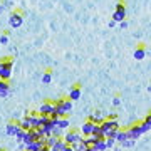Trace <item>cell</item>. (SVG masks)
<instances>
[{"label": "cell", "instance_id": "6da1fadb", "mask_svg": "<svg viewBox=\"0 0 151 151\" xmlns=\"http://www.w3.org/2000/svg\"><path fill=\"white\" fill-rule=\"evenodd\" d=\"M54 104H55V111L50 118H67V114L72 111V101H70L69 97L67 99H62V97L55 99Z\"/></svg>", "mask_w": 151, "mask_h": 151}, {"label": "cell", "instance_id": "7a4b0ae2", "mask_svg": "<svg viewBox=\"0 0 151 151\" xmlns=\"http://www.w3.org/2000/svg\"><path fill=\"white\" fill-rule=\"evenodd\" d=\"M101 129H103L104 138H116L118 131L121 129V126L116 119H104L101 123Z\"/></svg>", "mask_w": 151, "mask_h": 151}, {"label": "cell", "instance_id": "3957f363", "mask_svg": "<svg viewBox=\"0 0 151 151\" xmlns=\"http://www.w3.org/2000/svg\"><path fill=\"white\" fill-rule=\"evenodd\" d=\"M12 65H14V59L10 55L2 57V60H0V79L2 81L9 82V79L12 77Z\"/></svg>", "mask_w": 151, "mask_h": 151}, {"label": "cell", "instance_id": "277c9868", "mask_svg": "<svg viewBox=\"0 0 151 151\" xmlns=\"http://www.w3.org/2000/svg\"><path fill=\"white\" fill-rule=\"evenodd\" d=\"M151 129V126L148 123H145V121H143V123H136V124H133V126H131V128H128V136H129V139H138V138H139L141 134H145V133H148V131Z\"/></svg>", "mask_w": 151, "mask_h": 151}, {"label": "cell", "instance_id": "5b68a950", "mask_svg": "<svg viewBox=\"0 0 151 151\" xmlns=\"http://www.w3.org/2000/svg\"><path fill=\"white\" fill-rule=\"evenodd\" d=\"M62 139L65 141V145H67V146H74V145H77V143H81V141L84 139V136H82L81 131H76V129H70L69 131V129H67Z\"/></svg>", "mask_w": 151, "mask_h": 151}, {"label": "cell", "instance_id": "8992f818", "mask_svg": "<svg viewBox=\"0 0 151 151\" xmlns=\"http://www.w3.org/2000/svg\"><path fill=\"white\" fill-rule=\"evenodd\" d=\"M126 19V5L123 0H119L116 4V10L113 12V22H123Z\"/></svg>", "mask_w": 151, "mask_h": 151}, {"label": "cell", "instance_id": "52a82bcc", "mask_svg": "<svg viewBox=\"0 0 151 151\" xmlns=\"http://www.w3.org/2000/svg\"><path fill=\"white\" fill-rule=\"evenodd\" d=\"M9 24H10L12 29H19L24 24V14L20 10H14L10 14V19H9Z\"/></svg>", "mask_w": 151, "mask_h": 151}, {"label": "cell", "instance_id": "ba28073f", "mask_svg": "<svg viewBox=\"0 0 151 151\" xmlns=\"http://www.w3.org/2000/svg\"><path fill=\"white\" fill-rule=\"evenodd\" d=\"M55 111V104L54 101H45V103L40 104V108H39V114H44V116H52Z\"/></svg>", "mask_w": 151, "mask_h": 151}, {"label": "cell", "instance_id": "9c48e42d", "mask_svg": "<svg viewBox=\"0 0 151 151\" xmlns=\"http://www.w3.org/2000/svg\"><path fill=\"white\" fill-rule=\"evenodd\" d=\"M42 148H45V138L37 139V141H32V143H29V145L24 146L25 151H40Z\"/></svg>", "mask_w": 151, "mask_h": 151}, {"label": "cell", "instance_id": "30bf717a", "mask_svg": "<svg viewBox=\"0 0 151 151\" xmlns=\"http://www.w3.org/2000/svg\"><path fill=\"white\" fill-rule=\"evenodd\" d=\"M37 139H42V138H39L37 129H30V131H27V134H25V138H24V143H22V145L25 146V145L32 143V141H37Z\"/></svg>", "mask_w": 151, "mask_h": 151}, {"label": "cell", "instance_id": "8fae6325", "mask_svg": "<svg viewBox=\"0 0 151 151\" xmlns=\"http://www.w3.org/2000/svg\"><path fill=\"white\" fill-rule=\"evenodd\" d=\"M92 129H94V123H91L89 119H87L86 123L81 126V133L84 138H87V136H92Z\"/></svg>", "mask_w": 151, "mask_h": 151}, {"label": "cell", "instance_id": "7c38bea8", "mask_svg": "<svg viewBox=\"0 0 151 151\" xmlns=\"http://www.w3.org/2000/svg\"><path fill=\"white\" fill-rule=\"evenodd\" d=\"M19 129H20V124L15 123V121H10V123L5 126V131L9 136H15L17 133H19Z\"/></svg>", "mask_w": 151, "mask_h": 151}, {"label": "cell", "instance_id": "4fadbf2b", "mask_svg": "<svg viewBox=\"0 0 151 151\" xmlns=\"http://www.w3.org/2000/svg\"><path fill=\"white\" fill-rule=\"evenodd\" d=\"M81 97V84H76V86L70 87L69 91V99L70 101H77Z\"/></svg>", "mask_w": 151, "mask_h": 151}, {"label": "cell", "instance_id": "5bb4252c", "mask_svg": "<svg viewBox=\"0 0 151 151\" xmlns=\"http://www.w3.org/2000/svg\"><path fill=\"white\" fill-rule=\"evenodd\" d=\"M145 57H146V49H145V44H139V45L136 47V50H134V59L143 60Z\"/></svg>", "mask_w": 151, "mask_h": 151}, {"label": "cell", "instance_id": "9a60e30c", "mask_svg": "<svg viewBox=\"0 0 151 151\" xmlns=\"http://www.w3.org/2000/svg\"><path fill=\"white\" fill-rule=\"evenodd\" d=\"M96 151H106L108 150V146H106V138H99V139H96V143H94V146H92Z\"/></svg>", "mask_w": 151, "mask_h": 151}, {"label": "cell", "instance_id": "2e32d148", "mask_svg": "<svg viewBox=\"0 0 151 151\" xmlns=\"http://www.w3.org/2000/svg\"><path fill=\"white\" fill-rule=\"evenodd\" d=\"M69 126H70V123H69V119L67 118H59L57 119V128H60L62 131H67L69 129Z\"/></svg>", "mask_w": 151, "mask_h": 151}, {"label": "cell", "instance_id": "e0dca14e", "mask_svg": "<svg viewBox=\"0 0 151 151\" xmlns=\"http://www.w3.org/2000/svg\"><path fill=\"white\" fill-rule=\"evenodd\" d=\"M126 139H129V136H128V131L126 129H119L118 134H116V141H119V143H124Z\"/></svg>", "mask_w": 151, "mask_h": 151}, {"label": "cell", "instance_id": "ac0fdd59", "mask_svg": "<svg viewBox=\"0 0 151 151\" xmlns=\"http://www.w3.org/2000/svg\"><path fill=\"white\" fill-rule=\"evenodd\" d=\"M9 89H10L9 82H7V81H2V79H0V96L5 97L7 94H9Z\"/></svg>", "mask_w": 151, "mask_h": 151}, {"label": "cell", "instance_id": "d6986e66", "mask_svg": "<svg viewBox=\"0 0 151 151\" xmlns=\"http://www.w3.org/2000/svg\"><path fill=\"white\" fill-rule=\"evenodd\" d=\"M65 146H67V145H65V141L62 139V138H59V139H57V143H55L50 150H52V151H64Z\"/></svg>", "mask_w": 151, "mask_h": 151}, {"label": "cell", "instance_id": "ffe728a7", "mask_svg": "<svg viewBox=\"0 0 151 151\" xmlns=\"http://www.w3.org/2000/svg\"><path fill=\"white\" fill-rule=\"evenodd\" d=\"M89 121H91V123H94V124H101L104 121V118L101 116V113H94V114H91V116H89Z\"/></svg>", "mask_w": 151, "mask_h": 151}, {"label": "cell", "instance_id": "44dd1931", "mask_svg": "<svg viewBox=\"0 0 151 151\" xmlns=\"http://www.w3.org/2000/svg\"><path fill=\"white\" fill-rule=\"evenodd\" d=\"M92 136L94 138H104L103 136V129H101V124H94V129H92Z\"/></svg>", "mask_w": 151, "mask_h": 151}, {"label": "cell", "instance_id": "7402d4cb", "mask_svg": "<svg viewBox=\"0 0 151 151\" xmlns=\"http://www.w3.org/2000/svg\"><path fill=\"white\" fill-rule=\"evenodd\" d=\"M57 139H59V138H55V136H47V138H45V146H47V148H52V146L55 145V143H57Z\"/></svg>", "mask_w": 151, "mask_h": 151}, {"label": "cell", "instance_id": "603a6c76", "mask_svg": "<svg viewBox=\"0 0 151 151\" xmlns=\"http://www.w3.org/2000/svg\"><path fill=\"white\" fill-rule=\"evenodd\" d=\"M50 81H52V70H45L42 74V82L44 84H49Z\"/></svg>", "mask_w": 151, "mask_h": 151}, {"label": "cell", "instance_id": "cb8c5ba5", "mask_svg": "<svg viewBox=\"0 0 151 151\" xmlns=\"http://www.w3.org/2000/svg\"><path fill=\"white\" fill-rule=\"evenodd\" d=\"M19 124H20V128H22V129L30 131V123H29V118H27V116H25V118L22 119V121H20Z\"/></svg>", "mask_w": 151, "mask_h": 151}, {"label": "cell", "instance_id": "d4e9b609", "mask_svg": "<svg viewBox=\"0 0 151 151\" xmlns=\"http://www.w3.org/2000/svg\"><path fill=\"white\" fill-rule=\"evenodd\" d=\"M72 148H74V151H86V150H87V145L84 143V139H82L81 143H77V145H74Z\"/></svg>", "mask_w": 151, "mask_h": 151}, {"label": "cell", "instance_id": "484cf974", "mask_svg": "<svg viewBox=\"0 0 151 151\" xmlns=\"http://www.w3.org/2000/svg\"><path fill=\"white\" fill-rule=\"evenodd\" d=\"M97 138H94V136H87V138H84V143L87 145V148H92L94 146V143H96Z\"/></svg>", "mask_w": 151, "mask_h": 151}, {"label": "cell", "instance_id": "4316f807", "mask_svg": "<svg viewBox=\"0 0 151 151\" xmlns=\"http://www.w3.org/2000/svg\"><path fill=\"white\" fill-rule=\"evenodd\" d=\"M25 134H27V131L25 129H19V133L15 134V138H17V141H20V143H24V138H25Z\"/></svg>", "mask_w": 151, "mask_h": 151}, {"label": "cell", "instance_id": "83f0119b", "mask_svg": "<svg viewBox=\"0 0 151 151\" xmlns=\"http://www.w3.org/2000/svg\"><path fill=\"white\" fill-rule=\"evenodd\" d=\"M116 145V138H106V146L108 148H113Z\"/></svg>", "mask_w": 151, "mask_h": 151}, {"label": "cell", "instance_id": "f1b7e54d", "mask_svg": "<svg viewBox=\"0 0 151 151\" xmlns=\"http://www.w3.org/2000/svg\"><path fill=\"white\" fill-rule=\"evenodd\" d=\"M60 134H62V129L55 126L54 129H52V136H55V138H60Z\"/></svg>", "mask_w": 151, "mask_h": 151}, {"label": "cell", "instance_id": "f546056e", "mask_svg": "<svg viewBox=\"0 0 151 151\" xmlns=\"http://www.w3.org/2000/svg\"><path fill=\"white\" fill-rule=\"evenodd\" d=\"M121 145H123L124 148H131V146L134 145V139H126L124 143H121Z\"/></svg>", "mask_w": 151, "mask_h": 151}, {"label": "cell", "instance_id": "4dcf8cb0", "mask_svg": "<svg viewBox=\"0 0 151 151\" xmlns=\"http://www.w3.org/2000/svg\"><path fill=\"white\" fill-rule=\"evenodd\" d=\"M7 42H9V35H7V34H4V35L0 37V44H4V45H5Z\"/></svg>", "mask_w": 151, "mask_h": 151}, {"label": "cell", "instance_id": "1f68e13d", "mask_svg": "<svg viewBox=\"0 0 151 151\" xmlns=\"http://www.w3.org/2000/svg\"><path fill=\"white\" fill-rule=\"evenodd\" d=\"M145 123H148V124H150V126H151V111H150V113H148V116H146V118H145Z\"/></svg>", "mask_w": 151, "mask_h": 151}, {"label": "cell", "instance_id": "d6a6232c", "mask_svg": "<svg viewBox=\"0 0 151 151\" xmlns=\"http://www.w3.org/2000/svg\"><path fill=\"white\" fill-rule=\"evenodd\" d=\"M119 103H121V101H119V97H114V101H113L114 106H119Z\"/></svg>", "mask_w": 151, "mask_h": 151}, {"label": "cell", "instance_id": "836d02e7", "mask_svg": "<svg viewBox=\"0 0 151 151\" xmlns=\"http://www.w3.org/2000/svg\"><path fill=\"white\" fill-rule=\"evenodd\" d=\"M119 24H121V27H123V29H126V27H128V22H126V20H123V22H119Z\"/></svg>", "mask_w": 151, "mask_h": 151}, {"label": "cell", "instance_id": "e575fe53", "mask_svg": "<svg viewBox=\"0 0 151 151\" xmlns=\"http://www.w3.org/2000/svg\"><path fill=\"white\" fill-rule=\"evenodd\" d=\"M108 119H116V113H111V114L108 116Z\"/></svg>", "mask_w": 151, "mask_h": 151}, {"label": "cell", "instance_id": "d590c367", "mask_svg": "<svg viewBox=\"0 0 151 151\" xmlns=\"http://www.w3.org/2000/svg\"><path fill=\"white\" fill-rule=\"evenodd\" d=\"M64 151H74V148H72V146H65Z\"/></svg>", "mask_w": 151, "mask_h": 151}, {"label": "cell", "instance_id": "8d00e7d4", "mask_svg": "<svg viewBox=\"0 0 151 151\" xmlns=\"http://www.w3.org/2000/svg\"><path fill=\"white\" fill-rule=\"evenodd\" d=\"M40 151H52V150H50V148H47V146H45V148H42V150H40Z\"/></svg>", "mask_w": 151, "mask_h": 151}, {"label": "cell", "instance_id": "74e56055", "mask_svg": "<svg viewBox=\"0 0 151 151\" xmlns=\"http://www.w3.org/2000/svg\"><path fill=\"white\" fill-rule=\"evenodd\" d=\"M86 151H96V150H94V148H87Z\"/></svg>", "mask_w": 151, "mask_h": 151}, {"label": "cell", "instance_id": "f35d334b", "mask_svg": "<svg viewBox=\"0 0 151 151\" xmlns=\"http://www.w3.org/2000/svg\"><path fill=\"white\" fill-rule=\"evenodd\" d=\"M2 12H4V7H2V5H0V14H2Z\"/></svg>", "mask_w": 151, "mask_h": 151}, {"label": "cell", "instance_id": "ab89813d", "mask_svg": "<svg viewBox=\"0 0 151 151\" xmlns=\"http://www.w3.org/2000/svg\"><path fill=\"white\" fill-rule=\"evenodd\" d=\"M0 151H4V150H0Z\"/></svg>", "mask_w": 151, "mask_h": 151}]
</instances>
